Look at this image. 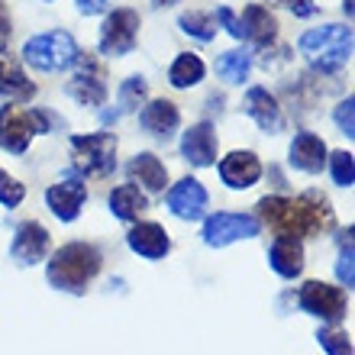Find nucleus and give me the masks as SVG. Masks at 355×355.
<instances>
[{"label":"nucleus","mask_w":355,"mask_h":355,"mask_svg":"<svg viewBox=\"0 0 355 355\" xmlns=\"http://www.w3.org/2000/svg\"><path fill=\"white\" fill-rule=\"evenodd\" d=\"M78 42L71 33L65 29H52V33H39V36H29L26 46H23V62L36 71H46V75H55V71H68L75 68L78 62Z\"/></svg>","instance_id":"4"},{"label":"nucleus","mask_w":355,"mask_h":355,"mask_svg":"<svg viewBox=\"0 0 355 355\" xmlns=\"http://www.w3.org/2000/svg\"><path fill=\"white\" fill-rule=\"evenodd\" d=\"M101 249L91 243H68L49 259V284L68 294H81L97 275H101Z\"/></svg>","instance_id":"2"},{"label":"nucleus","mask_w":355,"mask_h":355,"mask_svg":"<svg viewBox=\"0 0 355 355\" xmlns=\"http://www.w3.org/2000/svg\"><path fill=\"white\" fill-rule=\"evenodd\" d=\"M220 178H223V184L233 187V191H249V187L259 184V178H262V162H259L255 152L236 149L220 162Z\"/></svg>","instance_id":"14"},{"label":"nucleus","mask_w":355,"mask_h":355,"mask_svg":"<svg viewBox=\"0 0 355 355\" xmlns=\"http://www.w3.org/2000/svg\"><path fill=\"white\" fill-rule=\"evenodd\" d=\"M317 343L327 349L329 355H352V339H349L346 329L339 327H327L317 333Z\"/></svg>","instance_id":"30"},{"label":"nucleus","mask_w":355,"mask_h":355,"mask_svg":"<svg viewBox=\"0 0 355 355\" xmlns=\"http://www.w3.org/2000/svg\"><path fill=\"white\" fill-rule=\"evenodd\" d=\"M139 26H142L139 13L130 7H116L113 13H107L101 26V52L107 58L130 55L136 49V39H139Z\"/></svg>","instance_id":"7"},{"label":"nucleus","mask_w":355,"mask_h":355,"mask_svg":"<svg viewBox=\"0 0 355 355\" xmlns=\"http://www.w3.org/2000/svg\"><path fill=\"white\" fill-rule=\"evenodd\" d=\"M207 75L204 58L194 55V52H181L168 65V85L178 87V91H187V87H197Z\"/></svg>","instance_id":"25"},{"label":"nucleus","mask_w":355,"mask_h":355,"mask_svg":"<svg viewBox=\"0 0 355 355\" xmlns=\"http://www.w3.org/2000/svg\"><path fill=\"white\" fill-rule=\"evenodd\" d=\"M49 245H52V236L42 223L36 220H26V223L17 226V233H13V243H10V255H13V262L29 268V265L42 262L49 255Z\"/></svg>","instance_id":"12"},{"label":"nucleus","mask_w":355,"mask_h":355,"mask_svg":"<svg viewBox=\"0 0 355 355\" xmlns=\"http://www.w3.org/2000/svg\"><path fill=\"white\" fill-rule=\"evenodd\" d=\"M75 65H78V71H75V78L68 81V97L78 101L81 107H101V103L107 101V94H110L101 62H97V58L78 55Z\"/></svg>","instance_id":"11"},{"label":"nucleus","mask_w":355,"mask_h":355,"mask_svg":"<svg viewBox=\"0 0 355 355\" xmlns=\"http://www.w3.org/2000/svg\"><path fill=\"white\" fill-rule=\"evenodd\" d=\"M327 155H329L327 142L320 139L317 132H297V136H294V142H291V149H288L291 168L304 171V175H317V171H323Z\"/></svg>","instance_id":"16"},{"label":"nucleus","mask_w":355,"mask_h":355,"mask_svg":"<svg viewBox=\"0 0 355 355\" xmlns=\"http://www.w3.org/2000/svg\"><path fill=\"white\" fill-rule=\"evenodd\" d=\"M275 3L288 7L294 17H313V13H317V3H313V0H275Z\"/></svg>","instance_id":"34"},{"label":"nucleus","mask_w":355,"mask_h":355,"mask_svg":"<svg viewBox=\"0 0 355 355\" xmlns=\"http://www.w3.org/2000/svg\"><path fill=\"white\" fill-rule=\"evenodd\" d=\"M249 71H252V55L245 49H233V52H223V55L216 58V75L223 78L226 85L249 81Z\"/></svg>","instance_id":"26"},{"label":"nucleus","mask_w":355,"mask_h":355,"mask_svg":"<svg viewBox=\"0 0 355 355\" xmlns=\"http://www.w3.org/2000/svg\"><path fill=\"white\" fill-rule=\"evenodd\" d=\"M268 265L281 278H297L304 271V245L294 236H275V243L268 249Z\"/></svg>","instance_id":"20"},{"label":"nucleus","mask_w":355,"mask_h":355,"mask_svg":"<svg viewBox=\"0 0 355 355\" xmlns=\"http://www.w3.org/2000/svg\"><path fill=\"white\" fill-rule=\"evenodd\" d=\"M10 33H13V26H10V13H7V7L0 3V42L10 39Z\"/></svg>","instance_id":"36"},{"label":"nucleus","mask_w":355,"mask_h":355,"mask_svg":"<svg viewBox=\"0 0 355 355\" xmlns=\"http://www.w3.org/2000/svg\"><path fill=\"white\" fill-rule=\"evenodd\" d=\"M259 216H262L275 236H320L336 226L333 204L320 191H307L300 197H262L259 200Z\"/></svg>","instance_id":"1"},{"label":"nucleus","mask_w":355,"mask_h":355,"mask_svg":"<svg viewBox=\"0 0 355 355\" xmlns=\"http://www.w3.org/2000/svg\"><path fill=\"white\" fill-rule=\"evenodd\" d=\"M146 207H149V200L136 184H120L110 191V214L123 223H136Z\"/></svg>","instance_id":"24"},{"label":"nucleus","mask_w":355,"mask_h":355,"mask_svg":"<svg viewBox=\"0 0 355 355\" xmlns=\"http://www.w3.org/2000/svg\"><path fill=\"white\" fill-rule=\"evenodd\" d=\"M87 200V184H85V175H78L75 168L65 171L58 184H52L46 191V204L49 210L62 220V223H75L81 216V207Z\"/></svg>","instance_id":"10"},{"label":"nucleus","mask_w":355,"mask_h":355,"mask_svg":"<svg viewBox=\"0 0 355 355\" xmlns=\"http://www.w3.org/2000/svg\"><path fill=\"white\" fill-rule=\"evenodd\" d=\"M178 26H181V33L200 39V42H210V39L216 36V19H214V13H204V10H187V13H181Z\"/></svg>","instance_id":"27"},{"label":"nucleus","mask_w":355,"mask_h":355,"mask_svg":"<svg viewBox=\"0 0 355 355\" xmlns=\"http://www.w3.org/2000/svg\"><path fill=\"white\" fill-rule=\"evenodd\" d=\"M126 245L136 255L149 259V262H159V259H165L171 252V239L165 233V226H159V223H136L126 233Z\"/></svg>","instance_id":"17"},{"label":"nucleus","mask_w":355,"mask_h":355,"mask_svg":"<svg viewBox=\"0 0 355 355\" xmlns=\"http://www.w3.org/2000/svg\"><path fill=\"white\" fill-rule=\"evenodd\" d=\"M297 304L304 313L310 317L323 320L329 327H336L339 320L346 317V307H349V297L343 288H333L327 281H307L297 294Z\"/></svg>","instance_id":"8"},{"label":"nucleus","mask_w":355,"mask_h":355,"mask_svg":"<svg viewBox=\"0 0 355 355\" xmlns=\"http://www.w3.org/2000/svg\"><path fill=\"white\" fill-rule=\"evenodd\" d=\"M336 278L343 281L346 288H352V284H355V271H352V243H346V249H343V255H339Z\"/></svg>","instance_id":"33"},{"label":"nucleus","mask_w":355,"mask_h":355,"mask_svg":"<svg viewBox=\"0 0 355 355\" xmlns=\"http://www.w3.org/2000/svg\"><path fill=\"white\" fill-rule=\"evenodd\" d=\"M139 123H142V130L149 132V136L168 142L171 136L178 132V126H181V110H178V103L159 97V101H152V103L142 107Z\"/></svg>","instance_id":"18"},{"label":"nucleus","mask_w":355,"mask_h":355,"mask_svg":"<svg viewBox=\"0 0 355 355\" xmlns=\"http://www.w3.org/2000/svg\"><path fill=\"white\" fill-rule=\"evenodd\" d=\"M245 113L259 123V130L265 132L281 130V107L275 101V94H268V87H249L245 91Z\"/></svg>","instance_id":"22"},{"label":"nucleus","mask_w":355,"mask_h":355,"mask_svg":"<svg viewBox=\"0 0 355 355\" xmlns=\"http://www.w3.org/2000/svg\"><path fill=\"white\" fill-rule=\"evenodd\" d=\"M23 197H26V187L19 184L17 178H10L7 171L0 168V204L7 207V210H13V207L23 204Z\"/></svg>","instance_id":"31"},{"label":"nucleus","mask_w":355,"mask_h":355,"mask_svg":"<svg viewBox=\"0 0 355 355\" xmlns=\"http://www.w3.org/2000/svg\"><path fill=\"white\" fill-rule=\"evenodd\" d=\"M327 162H329V175H333V181H336L339 187H352V181H355L352 152H333V155H327Z\"/></svg>","instance_id":"29"},{"label":"nucleus","mask_w":355,"mask_h":355,"mask_svg":"<svg viewBox=\"0 0 355 355\" xmlns=\"http://www.w3.org/2000/svg\"><path fill=\"white\" fill-rule=\"evenodd\" d=\"M352 97H346V101L339 103L336 107V113H333V120H336V126H339V132H343V136H349V139H352L355 136V123H352Z\"/></svg>","instance_id":"32"},{"label":"nucleus","mask_w":355,"mask_h":355,"mask_svg":"<svg viewBox=\"0 0 355 355\" xmlns=\"http://www.w3.org/2000/svg\"><path fill=\"white\" fill-rule=\"evenodd\" d=\"M75 3H78V13H85V17H94V13L107 10V0H75Z\"/></svg>","instance_id":"35"},{"label":"nucleus","mask_w":355,"mask_h":355,"mask_svg":"<svg viewBox=\"0 0 355 355\" xmlns=\"http://www.w3.org/2000/svg\"><path fill=\"white\" fill-rule=\"evenodd\" d=\"M49 123H52V116L46 110H19V107L7 103L0 110V149L10 155H23L33 136L49 132Z\"/></svg>","instance_id":"5"},{"label":"nucleus","mask_w":355,"mask_h":355,"mask_svg":"<svg viewBox=\"0 0 355 355\" xmlns=\"http://www.w3.org/2000/svg\"><path fill=\"white\" fill-rule=\"evenodd\" d=\"M152 3H155V7H175L178 0H152Z\"/></svg>","instance_id":"37"},{"label":"nucleus","mask_w":355,"mask_h":355,"mask_svg":"<svg viewBox=\"0 0 355 355\" xmlns=\"http://www.w3.org/2000/svg\"><path fill=\"white\" fill-rule=\"evenodd\" d=\"M262 233V223L259 216L252 214H214L204 220V243L210 249H223L230 243H239V239H252V236Z\"/></svg>","instance_id":"9"},{"label":"nucleus","mask_w":355,"mask_h":355,"mask_svg":"<svg viewBox=\"0 0 355 355\" xmlns=\"http://www.w3.org/2000/svg\"><path fill=\"white\" fill-rule=\"evenodd\" d=\"M210 204V194L207 187L197 181V178H181L175 187L168 191V210L178 216V220H200Z\"/></svg>","instance_id":"13"},{"label":"nucleus","mask_w":355,"mask_h":355,"mask_svg":"<svg viewBox=\"0 0 355 355\" xmlns=\"http://www.w3.org/2000/svg\"><path fill=\"white\" fill-rule=\"evenodd\" d=\"M297 49L300 55L307 58L313 68H320V71H339L349 62V55H352V29L336 26V23L307 29L300 36Z\"/></svg>","instance_id":"3"},{"label":"nucleus","mask_w":355,"mask_h":355,"mask_svg":"<svg viewBox=\"0 0 355 355\" xmlns=\"http://www.w3.org/2000/svg\"><path fill=\"white\" fill-rule=\"evenodd\" d=\"M181 155L191 162L194 168H210L216 162V132L210 123H194L191 130L181 136Z\"/></svg>","instance_id":"15"},{"label":"nucleus","mask_w":355,"mask_h":355,"mask_svg":"<svg viewBox=\"0 0 355 355\" xmlns=\"http://www.w3.org/2000/svg\"><path fill=\"white\" fill-rule=\"evenodd\" d=\"M126 175H130V184H139L146 194H162L168 184V168L152 152L132 155V162L126 165Z\"/></svg>","instance_id":"19"},{"label":"nucleus","mask_w":355,"mask_h":355,"mask_svg":"<svg viewBox=\"0 0 355 355\" xmlns=\"http://www.w3.org/2000/svg\"><path fill=\"white\" fill-rule=\"evenodd\" d=\"M239 26H243V39H249L252 46H271L278 39V19L268 13V7L262 3H249L239 17Z\"/></svg>","instance_id":"21"},{"label":"nucleus","mask_w":355,"mask_h":355,"mask_svg":"<svg viewBox=\"0 0 355 355\" xmlns=\"http://www.w3.org/2000/svg\"><path fill=\"white\" fill-rule=\"evenodd\" d=\"M146 94H149V87H146L142 78H130V81H123V87H120V113L139 110L142 103H146Z\"/></svg>","instance_id":"28"},{"label":"nucleus","mask_w":355,"mask_h":355,"mask_svg":"<svg viewBox=\"0 0 355 355\" xmlns=\"http://www.w3.org/2000/svg\"><path fill=\"white\" fill-rule=\"evenodd\" d=\"M71 152H75L78 175L107 178L116 168V136L110 132H87V136H71Z\"/></svg>","instance_id":"6"},{"label":"nucleus","mask_w":355,"mask_h":355,"mask_svg":"<svg viewBox=\"0 0 355 355\" xmlns=\"http://www.w3.org/2000/svg\"><path fill=\"white\" fill-rule=\"evenodd\" d=\"M0 94H7L10 101H29L36 94V85L23 75L17 58H10L7 52H0Z\"/></svg>","instance_id":"23"}]
</instances>
